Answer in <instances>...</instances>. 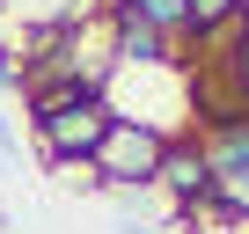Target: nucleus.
I'll return each mask as SVG.
<instances>
[{
	"label": "nucleus",
	"instance_id": "nucleus-1",
	"mask_svg": "<svg viewBox=\"0 0 249 234\" xmlns=\"http://www.w3.org/2000/svg\"><path fill=\"white\" fill-rule=\"evenodd\" d=\"M22 102H30V132H37V154H44L52 168L95 161L103 132L117 125V102H110L103 88H59V81H44V88H22Z\"/></svg>",
	"mask_w": 249,
	"mask_h": 234
},
{
	"label": "nucleus",
	"instance_id": "nucleus-10",
	"mask_svg": "<svg viewBox=\"0 0 249 234\" xmlns=\"http://www.w3.org/2000/svg\"><path fill=\"white\" fill-rule=\"evenodd\" d=\"M0 161H22V147H15V125L0 117Z\"/></svg>",
	"mask_w": 249,
	"mask_h": 234
},
{
	"label": "nucleus",
	"instance_id": "nucleus-3",
	"mask_svg": "<svg viewBox=\"0 0 249 234\" xmlns=\"http://www.w3.org/2000/svg\"><path fill=\"white\" fill-rule=\"evenodd\" d=\"M103 30H110V59L117 66H176V37L169 30H154V22H140L132 8H110L103 15Z\"/></svg>",
	"mask_w": 249,
	"mask_h": 234
},
{
	"label": "nucleus",
	"instance_id": "nucleus-5",
	"mask_svg": "<svg viewBox=\"0 0 249 234\" xmlns=\"http://www.w3.org/2000/svg\"><path fill=\"white\" fill-rule=\"evenodd\" d=\"M191 139L205 147L213 176H220V168H249V117H227V125H198Z\"/></svg>",
	"mask_w": 249,
	"mask_h": 234
},
{
	"label": "nucleus",
	"instance_id": "nucleus-4",
	"mask_svg": "<svg viewBox=\"0 0 249 234\" xmlns=\"http://www.w3.org/2000/svg\"><path fill=\"white\" fill-rule=\"evenodd\" d=\"M154 190H169L183 212H191V205H205V198H213V161H205V147H198V139H169Z\"/></svg>",
	"mask_w": 249,
	"mask_h": 234
},
{
	"label": "nucleus",
	"instance_id": "nucleus-2",
	"mask_svg": "<svg viewBox=\"0 0 249 234\" xmlns=\"http://www.w3.org/2000/svg\"><path fill=\"white\" fill-rule=\"evenodd\" d=\"M169 139L176 132H161V125H147V117H117V125L103 132V147H95V190H147L154 176H161V154H169Z\"/></svg>",
	"mask_w": 249,
	"mask_h": 234
},
{
	"label": "nucleus",
	"instance_id": "nucleus-7",
	"mask_svg": "<svg viewBox=\"0 0 249 234\" xmlns=\"http://www.w3.org/2000/svg\"><path fill=\"white\" fill-rule=\"evenodd\" d=\"M213 73H220V81H227V88H234V95L249 102V15H242V30L227 37V51L213 59Z\"/></svg>",
	"mask_w": 249,
	"mask_h": 234
},
{
	"label": "nucleus",
	"instance_id": "nucleus-9",
	"mask_svg": "<svg viewBox=\"0 0 249 234\" xmlns=\"http://www.w3.org/2000/svg\"><path fill=\"white\" fill-rule=\"evenodd\" d=\"M0 88H8V95L22 88V66H15V51H8V44H0Z\"/></svg>",
	"mask_w": 249,
	"mask_h": 234
},
{
	"label": "nucleus",
	"instance_id": "nucleus-8",
	"mask_svg": "<svg viewBox=\"0 0 249 234\" xmlns=\"http://www.w3.org/2000/svg\"><path fill=\"white\" fill-rule=\"evenodd\" d=\"M110 8H132L140 22H154V30L183 37V0H110Z\"/></svg>",
	"mask_w": 249,
	"mask_h": 234
},
{
	"label": "nucleus",
	"instance_id": "nucleus-6",
	"mask_svg": "<svg viewBox=\"0 0 249 234\" xmlns=\"http://www.w3.org/2000/svg\"><path fill=\"white\" fill-rule=\"evenodd\" d=\"M191 212H213V219H249V168H220L213 176V198L191 205Z\"/></svg>",
	"mask_w": 249,
	"mask_h": 234
}]
</instances>
